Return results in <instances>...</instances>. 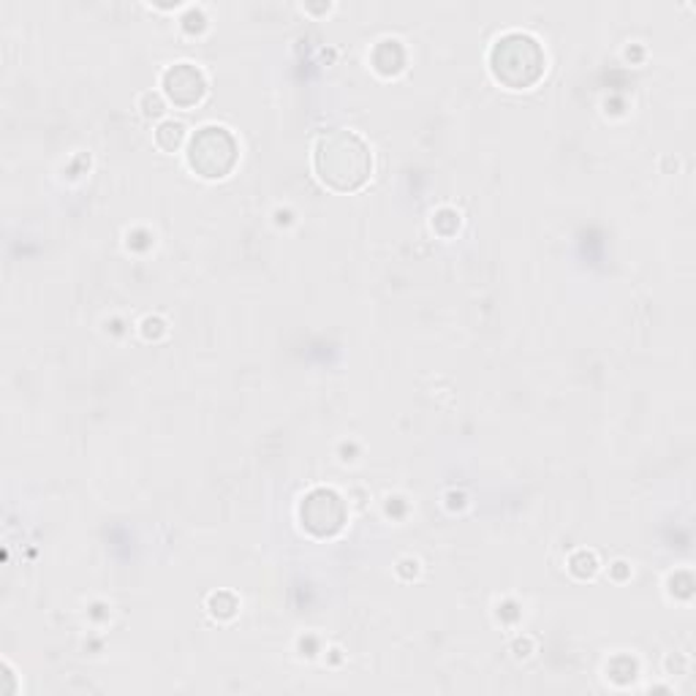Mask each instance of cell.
<instances>
[{
	"instance_id": "1",
	"label": "cell",
	"mask_w": 696,
	"mask_h": 696,
	"mask_svg": "<svg viewBox=\"0 0 696 696\" xmlns=\"http://www.w3.org/2000/svg\"><path fill=\"white\" fill-rule=\"evenodd\" d=\"M370 152H367L365 141L349 132L330 134L319 141V152H316V169H319L321 180L330 183L338 191H354L365 185L370 178Z\"/></svg>"
},
{
	"instance_id": "2",
	"label": "cell",
	"mask_w": 696,
	"mask_h": 696,
	"mask_svg": "<svg viewBox=\"0 0 696 696\" xmlns=\"http://www.w3.org/2000/svg\"><path fill=\"white\" fill-rule=\"evenodd\" d=\"M235 145V139L226 134V128H202L199 137L194 139V145H191V152H189V163L194 172H199L202 178H224V169H220V163L215 161V150H224V147H231Z\"/></svg>"
},
{
	"instance_id": "3",
	"label": "cell",
	"mask_w": 696,
	"mask_h": 696,
	"mask_svg": "<svg viewBox=\"0 0 696 696\" xmlns=\"http://www.w3.org/2000/svg\"><path fill=\"white\" fill-rule=\"evenodd\" d=\"M163 88H167V95L180 106H191L205 95V82H202V73L196 69H191L189 64H180L174 69L167 71L163 77Z\"/></svg>"
}]
</instances>
